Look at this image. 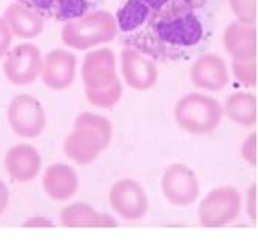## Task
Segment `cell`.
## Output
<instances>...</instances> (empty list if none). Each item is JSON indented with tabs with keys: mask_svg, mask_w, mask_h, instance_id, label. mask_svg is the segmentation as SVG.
Wrapping results in <instances>:
<instances>
[{
	"mask_svg": "<svg viewBox=\"0 0 258 252\" xmlns=\"http://www.w3.org/2000/svg\"><path fill=\"white\" fill-rule=\"evenodd\" d=\"M207 0H125L114 19L122 42L152 60H179L206 40Z\"/></svg>",
	"mask_w": 258,
	"mask_h": 252,
	"instance_id": "obj_1",
	"label": "cell"
},
{
	"mask_svg": "<svg viewBox=\"0 0 258 252\" xmlns=\"http://www.w3.org/2000/svg\"><path fill=\"white\" fill-rule=\"evenodd\" d=\"M85 96L98 108H113L122 98V84L116 72V56L110 48L87 53L82 64Z\"/></svg>",
	"mask_w": 258,
	"mask_h": 252,
	"instance_id": "obj_2",
	"label": "cell"
},
{
	"mask_svg": "<svg viewBox=\"0 0 258 252\" xmlns=\"http://www.w3.org/2000/svg\"><path fill=\"white\" fill-rule=\"evenodd\" d=\"M113 138L111 122L95 113H81L75 119V127L63 143L65 155L73 163L87 166L110 146Z\"/></svg>",
	"mask_w": 258,
	"mask_h": 252,
	"instance_id": "obj_3",
	"label": "cell"
},
{
	"mask_svg": "<svg viewBox=\"0 0 258 252\" xmlns=\"http://www.w3.org/2000/svg\"><path fill=\"white\" fill-rule=\"evenodd\" d=\"M118 36V24L111 13L105 10L88 11L79 17L65 22L62 42L72 50H90L108 43Z\"/></svg>",
	"mask_w": 258,
	"mask_h": 252,
	"instance_id": "obj_4",
	"label": "cell"
},
{
	"mask_svg": "<svg viewBox=\"0 0 258 252\" xmlns=\"http://www.w3.org/2000/svg\"><path fill=\"white\" fill-rule=\"evenodd\" d=\"M223 105L204 93H189L175 105V121L179 129L192 135H207L220 127Z\"/></svg>",
	"mask_w": 258,
	"mask_h": 252,
	"instance_id": "obj_5",
	"label": "cell"
},
{
	"mask_svg": "<svg viewBox=\"0 0 258 252\" xmlns=\"http://www.w3.org/2000/svg\"><path fill=\"white\" fill-rule=\"evenodd\" d=\"M241 212L238 189L223 186L212 189L198 206V220L204 227H221L237 220Z\"/></svg>",
	"mask_w": 258,
	"mask_h": 252,
	"instance_id": "obj_6",
	"label": "cell"
},
{
	"mask_svg": "<svg viewBox=\"0 0 258 252\" xmlns=\"http://www.w3.org/2000/svg\"><path fill=\"white\" fill-rule=\"evenodd\" d=\"M7 119L11 130L20 138H36L46 127V114L39 102L31 95L14 96L7 110Z\"/></svg>",
	"mask_w": 258,
	"mask_h": 252,
	"instance_id": "obj_7",
	"label": "cell"
},
{
	"mask_svg": "<svg viewBox=\"0 0 258 252\" xmlns=\"http://www.w3.org/2000/svg\"><path fill=\"white\" fill-rule=\"evenodd\" d=\"M42 53L31 42H23L7 53L4 73L14 85H28L40 76Z\"/></svg>",
	"mask_w": 258,
	"mask_h": 252,
	"instance_id": "obj_8",
	"label": "cell"
},
{
	"mask_svg": "<svg viewBox=\"0 0 258 252\" xmlns=\"http://www.w3.org/2000/svg\"><path fill=\"white\" fill-rule=\"evenodd\" d=\"M164 197L173 206L187 208L197 201L200 195V182L197 173L185 164L176 163L167 167L161 179Z\"/></svg>",
	"mask_w": 258,
	"mask_h": 252,
	"instance_id": "obj_9",
	"label": "cell"
},
{
	"mask_svg": "<svg viewBox=\"0 0 258 252\" xmlns=\"http://www.w3.org/2000/svg\"><path fill=\"white\" fill-rule=\"evenodd\" d=\"M110 204L121 218L136 221L149 211V198L144 187L135 179H121L110 191Z\"/></svg>",
	"mask_w": 258,
	"mask_h": 252,
	"instance_id": "obj_10",
	"label": "cell"
},
{
	"mask_svg": "<svg viewBox=\"0 0 258 252\" xmlns=\"http://www.w3.org/2000/svg\"><path fill=\"white\" fill-rule=\"evenodd\" d=\"M76 54L67 50H53L42 60L40 79L51 90H65L76 78Z\"/></svg>",
	"mask_w": 258,
	"mask_h": 252,
	"instance_id": "obj_11",
	"label": "cell"
},
{
	"mask_svg": "<svg viewBox=\"0 0 258 252\" xmlns=\"http://www.w3.org/2000/svg\"><path fill=\"white\" fill-rule=\"evenodd\" d=\"M121 72L127 85L138 91L150 90L158 81L155 60L128 47L121 54Z\"/></svg>",
	"mask_w": 258,
	"mask_h": 252,
	"instance_id": "obj_12",
	"label": "cell"
},
{
	"mask_svg": "<svg viewBox=\"0 0 258 252\" xmlns=\"http://www.w3.org/2000/svg\"><path fill=\"white\" fill-rule=\"evenodd\" d=\"M190 81L200 90L220 91L229 82L227 65L217 54H203L190 67Z\"/></svg>",
	"mask_w": 258,
	"mask_h": 252,
	"instance_id": "obj_13",
	"label": "cell"
},
{
	"mask_svg": "<svg viewBox=\"0 0 258 252\" xmlns=\"http://www.w3.org/2000/svg\"><path fill=\"white\" fill-rule=\"evenodd\" d=\"M7 173L17 182L33 181L42 167V158L36 147L30 144H17L11 147L5 155Z\"/></svg>",
	"mask_w": 258,
	"mask_h": 252,
	"instance_id": "obj_14",
	"label": "cell"
},
{
	"mask_svg": "<svg viewBox=\"0 0 258 252\" xmlns=\"http://www.w3.org/2000/svg\"><path fill=\"white\" fill-rule=\"evenodd\" d=\"M223 42L232 60L256 59V30L255 25L243 24L240 20L227 25L223 34Z\"/></svg>",
	"mask_w": 258,
	"mask_h": 252,
	"instance_id": "obj_15",
	"label": "cell"
},
{
	"mask_svg": "<svg viewBox=\"0 0 258 252\" xmlns=\"http://www.w3.org/2000/svg\"><path fill=\"white\" fill-rule=\"evenodd\" d=\"M4 19L10 27L11 33L23 40L37 37L39 34H42L45 28V17L19 2L10 4L5 8Z\"/></svg>",
	"mask_w": 258,
	"mask_h": 252,
	"instance_id": "obj_16",
	"label": "cell"
},
{
	"mask_svg": "<svg viewBox=\"0 0 258 252\" xmlns=\"http://www.w3.org/2000/svg\"><path fill=\"white\" fill-rule=\"evenodd\" d=\"M17 2L37 11L43 17L46 16L68 22L88 13L98 0H17Z\"/></svg>",
	"mask_w": 258,
	"mask_h": 252,
	"instance_id": "obj_17",
	"label": "cell"
},
{
	"mask_svg": "<svg viewBox=\"0 0 258 252\" xmlns=\"http://www.w3.org/2000/svg\"><path fill=\"white\" fill-rule=\"evenodd\" d=\"M43 191L50 198L56 201H67L78 191V175L75 169L68 164H51L43 173Z\"/></svg>",
	"mask_w": 258,
	"mask_h": 252,
	"instance_id": "obj_18",
	"label": "cell"
},
{
	"mask_svg": "<svg viewBox=\"0 0 258 252\" xmlns=\"http://www.w3.org/2000/svg\"><path fill=\"white\" fill-rule=\"evenodd\" d=\"M60 223L65 227H116V221L111 215L98 212L87 203L68 204L62 211Z\"/></svg>",
	"mask_w": 258,
	"mask_h": 252,
	"instance_id": "obj_19",
	"label": "cell"
},
{
	"mask_svg": "<svg viewBox=\"0 0 258 252\" xmlns=\"http://www.w3.org/2000/svg\"><path fill=\"white\" fill-rule=\"evenodd\" d=\"M223 116L243 127H253L258 121L256 98L247 91L230 95L223 107Z\"/></svg>",
	"mask_w": 258,
	"mask_h": 252,
	"instance_id": "obj_20",
	"label": "cell"
},
{
	"mask_svg": "<svg viewBox=\"0 0 258 252\" xmlns=\"http://www.w3.org/2000/svg\"><path fill=\"white\" fill-rule=\"evenodd\" d=\"M232 73L238 82L246 87L256 85V59L232 60Z\"/></svg>",
	"mask_w": 258,
	"mask_h": 252,
	"instance_id": "obj_21",
	"label": "cell"
},
{
	"mask_svg": "<svg viewBox=\"0 0 258 252\" xmlns=\"http://www.w3.org/2000/svg\"><path fill=\"white\" fill-rule=\"evenodd\" d=\"M232 13L243 24L255 25L256 22V0H229Z\"/></svg>",
	"mask_w": 258,
	"mask_h": 252,
	"instance_id": "obj_22",
	"label": "cell"
},
{
	"mask_svg": "<svg viewBox=\"0 0 258 252\" xmlns=\"http://www.w3.org/2000/svg\"><path fill=\"white\" fill-rule=\"evenodd\" d=\"M241 156L244 161H247L250 166H256L258 155H256V133H250L244 143L241 144Z\"/></svg>",
	"mask_w": 258,
	"mask_h": 252,
	"instance_id": "obj_23",
	"label": "cell"
},
{
	"mask_svg": "<svg viewBox=\"0 0 258 252\" xmlns=\"http://www.w3.org/2000/svg\"><path fill=\"white\" fill-rule=\"evenodd\" d=\"M11 42H13V33L7 25L5 19L0 17V59L7 56V53L10 51Z\"/></svg>",
	"mask_w": 258,
	"mask_h": 252,
	"instance_id": "obj_24",
	"label": "cell"
},
{
	"mask_svg": "<svg viewBox=\"0 0 258 252\" xmlns=\"http://www.w3.org/2000/svg\"><path fill=\"white\" fill-rule=\"evenodd\" d=\"M23 226L25 227H33V226H37V227H53V221L45 218V217H31L28 220L23 221Z\"/></svg>",
	"mask_w": 258,
	"mask_h": 252,
	"instance_id": "obj_25",
	"label": "cell"
},
{
	"mask_svg": "<svg viewBox=\"0 0 258 252\" xmlns=\"http://www.w3.org/2000/svg\"><path fill=\"white\" fill-rule=\"evenodd\" d=\"M8 203H10V191L5 182L0 179V215L7 211Z\"/></svg>",
	"mask_w": 258,
	"mask_h": 252,
	"instance_id": "obj_26",
	"label": "cell"
},
{
	"mask_svg": "<svg viewBox=\"0 0 258 252\" xmlns=\"http://www.w3.org/2000/svg\"><path fill=\"white\" fill-rule=\"evenodd\" d=\"M247 204H249V215H250V218L255 221V220H256V208H255V186H252V187H250V191H249V201H247Z\"/></svg>",
	"mask_w": 258,
	"mask_h": 252,
	"instance_id": "obj_27",
	"label": "cell"
}]
</instances>
